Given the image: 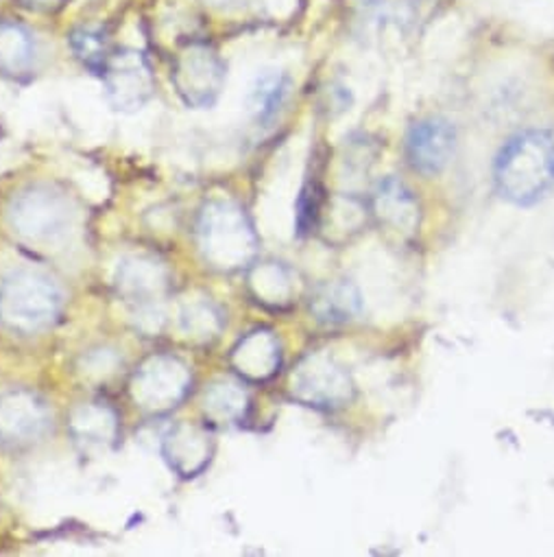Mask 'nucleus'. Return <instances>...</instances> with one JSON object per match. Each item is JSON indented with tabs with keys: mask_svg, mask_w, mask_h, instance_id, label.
Here are the masks:
<instances>
[{
	"mask_svg": "<svg viewBox=\"0 0 554 557\" xmlns=\"http://www.w3.org/2000/svg\"><path fill=\"white\" fill-rule=\"evenodd\" d=\"M14 214V225L18 223L21 232L34 240L49 238L60 232L66 221V203L51 193H32V197L23 199Z\"/></svg>",
	"mask_w": 554,
	"mask_h": 557,
	"instance_id": "12",
	"label": "nucleus"
},
{
	"mask_svg": "<svg viewBox=\"0 0 554 557\" xmlns=\"http://www.w3.org/2000/svg\"><path fill=\"white\" fill-rule=\"evenodd\" d=\"M199 245L205 260L216 269H238L247 264L257 247L255 232L236 203H210L199 221Z\"/></svg>",
	"mask_w": 554,
	"mask_h": 557,
	"instance_id": "2",
	"label": "nucleus"
},
{
	"mask_svg": "<svg viewBox=\"0 0 554 557\" xmlns=\"http://www.w3.org/2000/svg\"><path fill=\"white\" fill-rule=\"evenodd\" d=\"M34 55L36 42L32 32L12 18H0V73L10 77L27 73Z\"/></svg>",
	"mask_w": 554,
	"mask_h": 557,
	"instance_id": "13",
	"label": "nucleus"
},
{
	"mask_svg": "<svg viewBox=\"0 0 554 557\" xmlns=\"http://www.w3.org/2000/svg\"><path fill=\"white\" fill-rule=\"evenodd\" d=\"M244 409H247V396L234 383L214 385L205 394V411L218 424L238 422L244 416Z\"/></svg>",
	"mask_w": 554,
	"mask_h": 557,
	"instance_id": "19",
	"label": "nucleus"
},
{
	"mask_svg": "<svg viewBox=\"0 0 554 557\" xmlns=\"http://www.w3.org/2000/svg\"><path fill=\"white\" fill-rule=\"evenodd\" d=\"M203 3L210 8H227L234 3V0H203Z\"/></svg>",
	"mask_w": 554,
	"mask_h": 557,
	"instance_id": "21",
	"label": "nucleus"
},
{
	"mask_svg": "<svg viewBox=\"0 0 554 557\" xmlns=\"http://www.w3.org/2000/svg\"><path fill=\"white\" fill-rule=\"evenodd\" d=\"M361 309L358 292L348 283L326 285L317 292L313 300V311L319 322L326 324H343L352 320Z\"/></svg>",
	"mask_w": 554,
	"mask_h": 557,
	"instance_id": "15",
	"label": "nucleus"
},
{
	"mask_svg": "<svg viewBox=\"0 0 554 557\" xmlns=\"http://www.w3.org/2000/svg\"><path fill=\"white\" fill-rule=\"evenodd\" d=\"M376 208L380 219L398 230H411L417 221V206L411 193L395 180H387L385 184H380L376 193Z\"/></svg>",
	"mask_w": 554,
	"mask_h": 557,
	"instance_id": "16",
	"label": "nucleus"
},
{
	"mask_svg": "<svg viewBox=\"0 0 554 557\" xmlns=\"http://www.w3.org/2000/svg\"><path fill=\"white\" fill-rule=\"evenodd\" d=\"M16 3L36 14H55L68 3V0H16Z\"/></svg>",
	"mask_w": 554,
	"mask_h": 557,
	"instance_id": "20",
	"label": "nucleus"
},
{
	"mask_svg": "<svg viewBox=\"0 0 554 557\" xmlns=\"http://www.w3.org/2000/svg\"><path fill=\"white\" fill-rule=\"evenodd\" d=\"M164 455L168 463L184 476L201 472L212 455L210 435L203 429L179 424L164 437Z\"/></svg>",
	"mask_w": 554,
	"mask_h": 557,
	"instance_id": "11",
	"label": "nucleus"
},
{
	"mask_svg": "<svg viewBox=\"0 0 554 557\" xmlns=\"http://www.w3.org/2000/svg\"><path fill=\"white\" fill-rule=\"evenodd\" d=\"M348 372L330 357H309L293 376V394L313 407H339L352 398Z\"/></svg>",
	"mask_w": 554,
	"mask_h": 557,
	"instance_id": "7",
	"label": "nucleus"
},
{
	"mask_svg": "<svg viewBox=\"0 0 554 557\" xmlns=\"http://www.w3.org/2000/svg\"><path fill=\"white\" fill-rule=\"evenodd\" d=\"M280 344L268 331L249 333L234 350L231 363L238 374L251 381H264L280 368Z\"/></svg>",
	"mask_w": 554,
	"mask_h": 557,
	"instance_id": "10",
	"label": "nucleus"
},
{
	"mask_svg": "<svg viewBox=\"0 0 554 557\" xmlns=\"http://www.w3.org/2000/svg\"><path fill=\"white\" fill-rule=\"evenodd\" d=\"M71 47L75 51V55L92 71L101 73L108 58L112 55L110 49V38L108 32L103 27H92V25H84L71 32Z\"/></svg>",
	"mask_w": 554,
	"mask_h": 557,
	"instance_id": "18",
	"label": "nucleus"
},
{
	"mask_svg": "<svg viewBox=\"0 0 554 557\" xmlns=\"http://www.w3.org/2000/svg\"><path fill=\"white\" fill-rule=\"evenodd\" d=\"M225 73L216 49L205 42H190L177 53L171 79L186 106L210 108L223 90Z\"/></svg>",
	"mask_w": 554,
	"mask_h": 557,
	"instance_id": "4",
	"label": "nucleus"
},
{
	"mask_svg": "<svg viewBox=\"0 0 554 557\" xmlns=\"http://www.w3.org/2000/svg\"><path fill=\"white\" fill-rule=\"evenodd\" d=\"M291 88V77L282 71H262L247 95V108L257 123H268L285 106Z\"/></svg>",
	"mask_w": 554,
	"mask_h": 557,
	"instance_id": "14",
	"label": "nucleus"
},
{
	"mask_svg": "<svg viewBox=\"0 0 554 557\" xmlns=\"http://www.w3.org/2000/svg\"><path fill=\"white\" fill-rule=\"evenodd\" d=\"M73 433L79 442L108 444L116 435V418L105 407H81L73 418Z\"/></svg>",
	"mask_w": 554,
	"mask_h": 557,
	"instance_id": "17",
	"label": "nucleus"
},
{
	"mask_svg": "<svg viewBox=\"0 0 554 557\" xmlns=\"http://www.w3.org/2000/svg\"><path fill=\"white\" fill-rule=\"evenodd\" d=\"M49 411L29 392H12L0 398V444L21 446L38 440L49 426Z\"/></svg>",
	"mask_w": 554,
	"mask_h": 557,
	"instance_id": "9",
	"label": "nucleus"
},
{
	"mask_svg": "<svg viewBox=\"0 0 554 557\" xmlns=\"http://www.w3.org/2000/svg\"><path fill=\"white\" fill-rule=\"evenodd\" d=\"M190 385L188 368L173 357L149 359L134 379V396L147 411H168Z\"/></svg>",
	"mask_w": 554,
	"mask_h": 557,
	"instance_id": "6",
	"label": "nucleus"
},
{
	"mask_svg": "<svg viewBox=\"0 0 554 557\" xmlns=\"http://www.w3.org/2000/svg\"><path fill=\"white\" fill-rule=\"evenodd\" d=\"M101 77L114 110L136 112L153 97V75L149 62L136 49L112 51Z\"/></svg>",
	"mask_w": 554,
	"mask_h": 557,
	"instance_id": "5",
	"label": "nucleus"
},
{
	"mask_svg": "<svg viewBox=\"0 0 554 557\" xmlns=\"http://www.w3.org/2000/svg\"><path fill=\"white\" fill-rule=\"evenodd\" d=\"M493 180L498 193L511 203L539 201L554 186V136L526 129L508 138L495 158Z\"/></svg>",
	"mask_w": 554,
	"mask_h": 557,
	"instance_id": "1",
	"label": "nucleus"
},
{
	"mask_svg": "<svg viewBox=\"0 0 554 557\" xmlns=\"http://www.w3.org/2000/svg\"><path fill=\"white\" fill-rule=\"evenodd\" d=\"M60 311V294L38 273H14L0 292V318L12 329L38 331L49 326Z\"/></svg>",
	"mask_w": 554,
	"mask_h": 557,
	"instance_id": "3",
	"label": "nucleus"
},
{
	"mask_svg": "<svg viewBox=\"0 0 554 557\" xmlns=\"http://www.w3.org/2000/svg\"><path fill=\"white\" fill-rule=\"evenodd\" d=\"M456 149V129L448 119L430 116L417 121L406 136V158L419 173H441Z\"/></svg>",
	"mask_w": 554,
	"mask_h": 557,
	"instance_id": "8",
	"label": "nucleus"
}]
</instances>
